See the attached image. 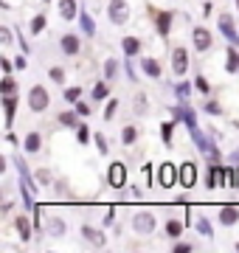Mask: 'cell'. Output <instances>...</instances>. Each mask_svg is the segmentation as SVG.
<instances>
[{
	"instance_id": "cell-1",
	"label": "cell",
	"mask_w": 239,
	"mask_h": 253,
	"mask_svg": "<svg viewBox=\"0 0 239 253\" xmlns=\"http://www.w3.org/2000/svg\"><path fill=\"white\" fill-rule=\"evenodd\" d=\"M48 104H51L48 90L42 87V84H34V87L28 90V107H31V113H45Z\"/></svg>"
},
{
	"instance_id": "cell-2",
	"label": "cell",
	"mask_w": 239,
	"mask_h": 253,
	"mask_svg": "<svg viewBox=\"0 0 239 253\" xmlns=\"http://www.w3.org/2000/svg\"><path fill=\"white\" fill-rule=\"evenodd\" d=\"M107 20H110L113 26H124L129 20L127 0H110V6H107Z\"/></svg>"
},
{
	"instance_id": "cell-3",
	"label": "cell",
	"mask_w": 239,
	"mask_h": 253,
	"mask_svg": "<svg viewBox=\"0 0 239 253\" xmlns=\"http://www.w3.org/2000/svg\"><path fill=\"white\" fill-rule=\"evenodd\" d=\"M158 183L163 186V189H172L177 180H180V169H175V163H160V169H158Z\"/></svg>"
},
{
	"instance_id": "cell-4",
	"label": "cell",
	"mask_w": 239,
	"mask_h": 253,
	"mask_svg": "<svg viewBox=\"0 0 239 253\" xmlns=\"http://www.w3.org/2000/svg\"><path fill=\"white\" fill-rule=\"evenodd\" d=\"M132 231H135V234H152V231H155V217H152L149 211H138V214L132 217Z\"/></svg>"
},
{
	"instance_id": "cell-5",
	"label": "cell",
	"mask_w": 239,
	"mask_h": 253,
	"mask_svg": "<svg viewBox=\"0 0 239 253\" xmlns=\"http://www.w3.org/2000/svg\"><path fill=\"white\" fill-rule=\"evenodd\" d=\"M107 183H110L113 189H124V183H127V169H124V163H110V169H107Z\"/></svg>"
},
{
	"instance_id": "cell-6",
	"label": "cell",
	"mask_w": 239,
	"mask_h": 253,
	"mask_svg": "<svg viewBox=\"0 0 239 253\" xmlns=\"http://www.w3.org/2000/svg\"><path fill=\"white\" fill-rule=\"evenodd\" d=\"M192 42H194V48H197V51H208V48H211V42H214V37H211V31H208V28H202V26H197L192 31Z\"/></svg>"
},
{
	"instance_id": "cell-7",
	"label": "cell",
	"mask_w": 239,
	"mask_h": 253,
	"mask_svg": "<svg viewBox=\"0 0 239 253\" xmlns=\"http://www.w3.org/2000/svg\"><path fill=\"white\" fill-rule=\"evenodd\" d=\"M172 71H175V76H183V73L189 71V51H186V48L177 45L175 51H172Z\"/></svg>"
},
{
	"instance_id": "cell-8",
	"label": "cell",
	"mask_w": 239,
	"mask_h": 253,
	"mask_svg": "<svg viewBox=\"0 0 239 253\" xmlns=\"http://www.w3.org/2000/svg\"><path fill=\"white\" fill-rule=\"evenodd\" d=\"M152 17H155L158 34L169 37V31H172V20H175V11H155V9H152Z\"/></svg>"
},
{
	"instance_id": "cell-9",
	"label": "cell",
	"mask_w": 239,
	"mask_h": 253,
	"mask_svg": "<svg viewBox=\"0 0 239 253\" xmlns=\"http://www.w3.org/2000/svg\"><path fill=\"white\" fill-rule=\"evenodd\" d=\"M220 31L225 34V40H228L231 45L239 42V34H237V28H234V17L231 14H220Z\"/></svg>"
},
{
	"instance_id": "cell-10",
	"label": "cell",
	"mask_w": 239,
	"mask_h": 253,
	"mask_svg": "<svg viewBox=\"0 0 239 253\" xmlns=\"http://www.w3.org/2000/svg\"><path fill=\"white\" fill-rule=\"evenodd\" d=\"M194 183H197V166H194L192 161H186L183 166H180V186H183V189H192Z\"/></svg>"
},
{
	"instance_id": "cell-11",
	"label": "cell",
	"mask_w": 239,
	"mask_h": 253,
	"mask_svg": "<svg viewBox=\"0 0 239 253\" xmlns=\"http://www.w3.org/2000/svg\"><path fill=\"white\" fill-rule=\"evenodd\" d=\"M82 236L93 245V248H104V242H107V239H104V234H101L99 228H90V225H82Z\"/></svg>"
},
{
	"instance_id": "cell-12",
	"label": "cell",
	"mask_w": 239,
	"mask_h": 253,
	"mask_svg": "<svg viewBox=\"0 0 239 253\" xmlns=\"http://www.w3.org/2000/svg\"><path fill=\"white\" fill-rule=\"evenodd\" d=\"M220 222H222L225 228L237 225V222H239V208H237V206H222V208H220Z\"/></svg>"
},
{
	"instance_id": "cell-13",
	"label": "cell",
	"mask_w": 239,
	"mask_h": 253,
	"mask_svg": "<svg viewBox=\"0 0 239 253\" xmlns=\"http://www.w3.org/2000/svg\"><path fill=\"white\" fill-rule=\"evenodd\" d=\"M59 17L62 20L79 17V3H76V0H59Z\"/></svg>"
},
{
	"instance_id": "cell-14",
	"label": "cell",
	"mask_w": 239,
	"mask_h": 253,
	"mask_svg": "<svg viewBox=\"0 0 239 253\" xmlns=\"http://www.w3.org/2000/svg\"><path fill=\"white\" fill-rule=\"evenodd\" d=\"M3 110H6V126H11L14 124V110H17L14 93H6V96H3Z\"/></svg>"
},
{
	"instance_id": "cell-15",
	"label": "cell",
	"mask_w": 239,
	"mask_h": 253,
	"mask_svg": "<svg viewBox=\"0 0 239 253\" xmlns=\"http://www.w3.org/2000/svg\"><path fill=\"white\" fill-rule=\"evenodd\" d=\"M59 48H62L68 56H74V54H79V37H74V34H65L62 40H59Z\"/></svg>"
},
{
	"instance_id": "cell-16",
	"label": "cell",
	"mask_w": 239,
	"mask_h": 253,
	"mask_svg": "<svg viewBox=\"0 0 239 253\" xmlns=\"http://www.w3.org/2000/svg\"><path fill=\"white\" fill-rule=\"evenodd\" d=\"M141 68H144V73H147L149 79H160V65L155 62V59H152V56H147V59H141Z\"/></svg>"
},
{
	"instance_id": "cell-17",
	"label": "cell",
	"mask_w": 239,
	"mask_h": 253,
	"mask_svg": "<svg viewBox=\"0 0 239 253\" xmlns=\"http://www.w3.org/2000/svg\"><path fill=\"white\" fill-rule=\"evenodd\" d=\"M40 146H42V135H40V132H28L26 135V144H23V149H26V152H40Z\"/></svg>"
},
{
	"instance_id": "cell-18",
	"label": "cell",
	"mask_w": 239,
	"mask_h": 253,
	"mask_svg": "<svg viewBox=\"0 0 239 253\" xmlns=\"http://www.w3.org/2000/svg\"><path fill=\"white\" fill-rule=\"evenodd\" d=\"M121 45H124V54H127V59H132V56L141 51V40H138V37H124V42H121Z\"/></svg>"
},
{
	"instance_id": "cell-19",
	"label": "cell",
	"mask_w": 239,
	"mask_h": 253,
	"mask_svg": "<svg viewBox=\"0 0 239 253\" xmlns=\"http://www.w3.org/2000/svg\"><path fill=\"white\" fill-rule=\"evenodd\" d=\"M14 228L20 231V239H23V242H28V239H31V222H28V217H23V214H20V217L14 219Z\"/></svg>"
},
{
	"instance_id": "cell-20",
	"label": "cell",
	"mask_w": 239,
	"mask_h": 253,
	"mask_svg": "<svg viewBox=\"0 0 239 253\" xmlns=\"http://www.w3.org/2000/svg\"><path fill=\"white\" fill-rule=\"evenodd\" d=\"M225 59H228V62H225V71H228V73H237V71H239V51H237V45L228 48Z\"/></svg>"
},
{
	"instance_id": "cell-21",
	"label": "cell",
	"mask_w": 239,
	"mask_h": 253,
	"mask_svg": "<svg viewBox=\"0 0 239 253\" xmlns=\"http://www.w3.org/2000/svg\"><path fill=\"white\" fill-rule=\"evenodd\" d=\"M45 231H48L51 236H62V234H65V222H62L59 217H51V219L45 222Z\"/></svg>"
},
{
	"instance_id": "cell-22",
	"label": "cell",
	"mask_w": 239,
	"mask_h": 253,
	"mask_svg": "<svg viewBox=\"0 0 239 253\" xmlns=\"http://www.w3.org/2000/svg\"><path fill=\"white\" fill-rule=\"evenodd\" d=\"M166 236L180 239V236H183V222H180V219H169V222H166Z\"/></svg>"
},
{
	"instance_id": "cell-23",
	"label": "cell",
	"mask_w": 239,
	"mask_h": 253,
	"mask_svg": "<svg viewBox=\"0 0 239 253\" xmlns=\"http://www.w3.org/2000/svg\"><path fill=\"white\" fill-rule=\"evenodd\" d=\"M79 23H82V31H84L87 37L96 34V23H93V17L87 14V11H79Z\"/></svg>"
},
{
	"instance_id": "cell-24",
	"label": "cell",
	"mask_w": 239,
	"mask_h": 253,
	"mask_svg": "<svg viewBox=\"0 0 239 253\" xmlns=\"http://www.w3.org/2000/svg\"><path fill=\"white\" fill-rule=\"evenodd\" d=\"M79 113H71V110H65V113H59V124L62 126H79Z\"/></svg>"
},
{
	"instance_id": "cell-25",
	"label": "cell",
	"mask_w": 239,
	"mask_h": 253,
	"mask_svg": "<svg viewBox=\"0 0 239 253\" xmlns=\"http://www.w3.org/2000/svg\"><path fill=\"white\" fill-rule=\"evenodd\" d=\"M121 141H124L127 146H132L135 141H138V129H135V126H124V132H121Z\"/></svg>"
},
{
	"instance_id": "cell-26",
	"label": "cell",
	"mask_w": 239,
	"mask_h": 253,
	"mask_svg": "<svg viewBox=\"0 0 239 253\" xmlns=\"http://www.w3.org/2000/svg\"><path fill=\"white\" fill-rule=\"evenodd\" d=\"M205 186H208V189H217V186H220V174H217V166H211V169L205 172Z\"/></svg>"
},
{
	"instance_id": "cell-27",
	"label": "cell",
	"mask_w": 239,
	"mask_h": 253,
	"mask_svg": "<svg viewBox=\"0 0 239 253\" xmlns=\"http://www.w3.org/2000/svg\"><path fill=\"white\" fill-rule=\"evenodd\" d=\"M45 26H48V17H45V14H37V17L31 20V34H40Z\"/></svg>"
},
{
	"instance_id": "cell-28",
	"label": "cell",
	"mask_w": 239,
	"mask_h": 253,
	"mask_svg": "<svg viewBox=\"0 0 239 253\" xmlns=\"http://www.w3.org/2000/svg\"><path fill=\"white\" fill-rule=\"evenodd\" d=\"M14 90H17V84H14V79L6 73V76H3V82H0V93L6 96V93H14Z\"/></svg>"
},
{
	"instance_id": "cell-29",
	"label": "cell",
	"mask_w": 239,
	"mask_h": 253,
	"mask_svg": "<svg viewBox=\"0 0 239 253\" xmlns=\"http://www.w3.org/2000/svg\"><path fill=\"white\" fill-rule=\"evenodd\" d=\"M172 132H175V121H166V124H160V135H163V144H172Z\"/></svg>"
},
{
	"instance_id": "cell-30",
	"label": "cell",
	"mask_w": 239,
	"mask_h": 253,
	"mask_svg": "<svg viewBox=\"0 0 239 253\" xmlns=\"http://www.w3.org/2000/svg\"><path fill=\"white\" fill-rule=\"evenodd\" d=\"M116 73H119V65H116V59H107V62H104V79H107V82L116 79Z\"/></svg>"
},
{
	"instance_id": "cell-31",
	"label": "cell",
	"mask_w": 239,
	"mask_h": 253,
	"mask_svg": "<svg viewBox=\"0 0 239 253\" xmlns=\"http://www.w3.org/2000/svg\"><path fill=\"white\" fill-rule=\"evenodd\" d=\"M194 90H197V93H211V84H208V79H205L202 73L194 79Z\"/></svg>"
},
{
	"instance_id": "cell-32",
	"label": "cell",
	"mask_w": 239,
	"mask_h": 253,
	"mask_svg": "<svg viewBox=\"0 0 239 253\" xmlns=\"http://www.w3.org/2000/svg\"><path fill=\"white\" fill-rule=\"evenodd\" d=\"M197 231H200V234L205 236V239H211V236H214V231H211V222H208L205 217H202V219H197Z\"/></svg>"
},
{
	"instance_id": "cell-33",
	"label": "cell",
	"mask_w": 239,
	"mask_h": 253,
	"mask_svg": "<svg viewBox=\"0 0 239 253\" xmlns=\"http://www.w3.org/2000/svg\"><path fill=\"white\" fill-rule=\"evenodd\" d=\"M119 113V101L116 99H110L107 101V107H104V121H113V116Z\"/></svg>"
},
{
	"instance_id": "cell-34",
	"label": "cell",
	"mask_w": 239,
	"mask_h": 253,
	"mask_svg": "<svg viewBox=\"0 0 239 253\" xmlns=\"http://www.w3.org/2000/svg\"><path fill=\"white\" fill-rule=\"evenodd\" d=\"M93 141H96V146H99V152H101V155L110 152V144H107V138L101 135V132H96V135H93Z\"/></svg>"
},
{
	"instance_id": "cell-35",
	"label": "cell",
	"mask_w": 239,
	"mask_h": 253,
	"mask_svg": "<svg viewBox=\"0 0 239 253\" xmlns=\"http://www.w3.org/2000/svg\"><path fill=\"white\" fill-rule=\"evenodd\" d=\"M93 99H96V101L107 99V84H104V82H99V84L93 87Z\"/></svg>"
},
{
	"instance_id": "cell-36",
	"label": "cell",
	"mask_w": 239,
	"mask_h": 253,
	"mask_svg": "<svg viewBox=\"0 0 239 253\" xmlns=\"http://www.w3.org/2000/svg\"><path fill=\"white\" fill-rule=\"evenodd\" d=\"M76 138H79V144H87V141H90V129L84 124H79L76 126Z\"/></svg>"
},
{
	"instance_id": "cell-37",
	"label": "cell",
	"mask_w": 239,
	"mask_h": 253,
	"mask_svg": "<svg viewBox=\"0 0 239 253\" xmlns=\"http://www.w3.org/2000/svg\"><path fill=\"white\" fill-rule=\"evenodd\" d=\"M202 110H205V113H211V116H222L220 101H205V104H202Z\"/></svg>"
},
{
	"instance_id": "cell-38",
	"label": "cell",
	"mask_w": 239,
	"mask_h": 253,
	"mask_svg": "<svg viewBox=\"0 0 239 253\" xmlns=\"http://www.w3.org/2000/svg\"><path fill=\"white\" fill-rule=\"evenodd\" d=\"M135 113H138V116H144V113H147V96H144V93H138V96H135Z\"/></svg>"
},
{
	"instance_id": "cell-39",
	"label": "cell",
	"mask_w": 239,
	"mask_h": 253,
	"mask_svg": "<svg viewBox=\"0 0 239 253\" xmlns=\"http://www.w3.org/2000/svg\"><path fill=\"white\" fill-rule=\"evenodd\" d=\"M76 113H79V116H82V118H87V116H90V113H93V107H90V104H87V101H76Z\"/></svg>"
},
{
	"instance_id": "cell-40",
	"label": "cell",
	"mask_w": 239,
	"mask_h": 253,
	"mask_svg": "<svg viewBox=\"0 0 239 253\" xmlns=\"http://www.w3.org/2000/svg\"><path fill=\"white\" fill-rule=\"evenodd\" d=\"M79 96H82V90H79V87H68V90H65V101H79Z\"/></svg>"
},
{
	"instance_id": "cell-41",
	"label": "cell",
	"mask_w": 239,
	"mask_h": 253,
	"mask_svg": "<svg viewBox=\"0 0 239 253\" xmlns=\"http://www.w3.org/2000/svg\"><path fill=\"white\" fill-rule=\"evenodd\" d=\"M51 82H56V84H65V71H62V68H51Z\"/></svg>"
},
{
	"instance_id": "cell-42",
	"label": "cell",
	"mask_w": 239,
	"mask_h": 253,
	"mask_svg": "<svg viewBox=\"0 0 239 253\" xmlns=\"http://www.w3.org/2000/svg\"><path fill=\"white\" fill-rule=\"evenodd\" d=\"M37 183H42V186H48V183H51V174H48V169H37Z\"/></svg>"
},
{
	"instance_id": "cell-43",
	"label": "cell",
	"mask_w": 239,
	"mask_h": 253,
	"mask_svg": "<svg viewBox=\"0 0 239 253\" xmlns=\"http://www.w3.org/2000/svg\"><path fill=\"white\" fill-rule=\"evenodd\" d=\"M189 90H192V87H189L186 82H180V84L175 87V93H177V96H189Z\"/></svg>"
},
{
	"instance_id": "cell-44",
	"label": "cell",
	"mask_w": 239,
	"mask_h": 253,
	"mask_svg": "<svg viewBox=\"0 0 239 253\" xmlns=\"http://www.w3.org/2000/svg\"><path fill=\"white\" fill-rule=\"evenodd\" d=\"M189 251H192V245L189 242H177L175 245V253H189Z\"/></svg>"
},
{
	"instance_id": "cell-45",
	"label": "cell",
	"mask_w": 239,
	"mask_h": 253,
	"mask_svg": "<svg viewBox=\"0 0 239 253\" xmlns=\"http://www.w3.org/2000/svg\"><path fill=\"white\" fill-rule=\"evenodd\" d=\"M0 40H3V42H11V31H9L6 26L0 28Z\"/></svg>"
},
{
	"instance_id": "cell-46",
	"label": "cell",
	"mask_w": 239,
	"mask_h": 253,
	"mask_svg": "<svg viewBox=\"0 0 239 253\" xmlns=\"http://www.w3.org/2000/svg\"><path fill=\"white\" fill-rule=\"evenodd\" d=\"M14 68H20V71H26V59H23V56H17V59H14Z\"/></svg>"
},
{
	"instance_id": "cell-47",
	"label": "cell",
	"mask_w": 239,
	"mask_h": 253,
	"mask_svg": "<svg viewBox=\"0 0 239 253\" xmlns=\"http://www.w3.org/2000/svg\"><path fill=\"white\" fill-rule=\"evenodd\" d=\"M0 65H3V73H11V62H9V59H0Z\"/></svg>"
},
{
	"instance_id": "cell-48",
	"label": "cell",
	"mask_w": 239,
	"mask_h": 253,
	"mask_svg": "<svg viewBox=\"0 0 239 253\" xmlns=\"http://www.w3.org/2000/svg\"><path fill=\"white\" fill-rule=\"evenodd\" d=\"M56 191H59V197H65V180L56 183Z\"/></svg>"
},
{
	"instance_id": "cell-49",
	"label": "cell",
	"mask_w": 239,
	"mask_h": 253,
	"mask_svg": "<svg viewBox=\"0 0 239 253\" xmlns=\"http://www.w3.org/2000/svg\"><path fill=\"white\" fill-rule=\"evenodd\" d=\"M237 9H239V0H237Z\"/></svg>"
},
{
	"instance_id": "cell-50",
	"label": "cell",
	"mask_w": 239,
	"mask_h": 253,
	"mask_svg": "<svg viewBox=\"0 0 239 253\" xmlns=\"http://www.w3.org/2000/svg\"><path fill=\"white\" fill-rule=\"evenodd\" d=\"M237 251H239V242H237Z\"/></svg>"
},
{
	"instance_id": "cell-51",
	"label": "cell",
	"mask_w": 239,
	"mask_h": 253,
	"mask_svg": "<svg viewBox=\"0 0 239 253\" xmlns=\"http://www.w3.org/2000/svg\"><path fill=\"white\" fill-rule=\"evenodd\" d=\"M45 3H48V0H45Z\"/></svg>"
}]
</instances>
